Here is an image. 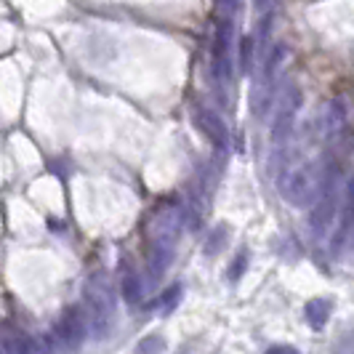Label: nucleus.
I'll return each instance as SVG.
<instances>
[{"instance_id": "obj_1", "label": "nucleus", "mask_w": 354, "mask_h": 354, "mask_svg": "<svg viewBox=\"0 0 354 354\" xmlns=\"http://www.w3.org/2000/svg\"><path fill=\"white\" fill-rule=\"evenodd\" d=\"M285 59V46H269V53L264 59V67L259 72L256 88L250 91V109L256 118H264L266 112L272 109V99H274V86H277V75H280V64Z\"/></svg>"}, {"instance_id": "obj_2", "label": "nucleus", "mask_w": 354, "mask_h": 354, "mask_svg": "<svg viewBox=\"0 0 354 354\" xmlns=\"http://www.w3.org/2000/svg\"><path fill=\"white\" fill-rule=\"evenodd\" d=\"M184 227V208L176 203L162 205L147 224L149 248H176V240Z\"/></svg>"}, {"instance_id": "obj_3", "label": "nucleus", "mask_w": 354, "mask_h": 354, "mask_svg": "<svg viewBox=\"0 0 354 354\" xmlns=\"http://www.w3.org/2000/svg\"><path fill=\"white\" fill-rule=\"evenodd\" d=\"M277 187H280V195L288 205H296L304 208L315 200V189H317V176H315V168L312 165H299V168H288L277 178Z\"/></svg>"}, {"instance_id": "obj_4", "label": "nucleus", "mask_w": 354, "mask_h": 354, "mask_svg": "<svg viewBox=\"0 0 354 354\" xmlns=\"http://www.w3.org/2000/svg\"><path fill=\"white\" fill-rule=\"evenodd\" d=\"M301 104H304L301 88H299L296 83H290V86L283 91L280 104L274 109V120H272V131H269L272 144L280 147V144H285V139L293 133V123H296V115H299Z\"/></svg>"}, {"instance_id": "obj_5", "label": "nucleus", "mask_w": 354, "mask_h": 354, "mask_svg": "<svg viewBox=\"0 0 354 354\" xmlns=\"http://www.w3.org/2000/svg\"><path fill=\"white\" fill-rule=\"evenodd\" d=\"M86 299L91 304V312H93V322H96V330L104 333L109 328V319L115 315V290L106 280V274L96 272L88 280L86 288Z\"/></svg>"}, {"instance_id": "obj_6", "label": "nucleus", "mask_w": 354, "mask_h": 354, "mask_svg": "<svg viewBox=\"0 0 354 354\" xmlns=\"http://www.w3.org/2000/svg\"><path fill=\"white\" fill-rule=\"evenodd\" d=\"M336 203H338L336 171L328 168L322 181H319V195L315 200V211H312V234L315 237H322L328 232V227L333 224V218H336Z\"/></svg>"}, {"instance_id": "obj_7", "label": "nucleus", "mask_w": 354, "mask_h": 354, "mask_svg": "<svg viewBox=\"0 0 354 354\" xmlns=\"http://www.w3.org/2000/svg\"><path fill=\"white\" fill-rule=\"evenodd\" d=\"M192 118H195L197 128L208 136V142H211L218 152H227V147H230V131H227L224 120H221L213 109H205V106H195V109H192Z\"/></svg>"}, {"instance_id": "obj_8", "label": "nucleus", "mask_w": 354, "mask_h": 354, "mask_svg": "<svg viewBox=\"0 0 354 354\" xmlns=\"http://www.w3.org/2000/svg\"><path fill=\"white\" fill-rule=\"evenodd\" d=\"M56 338L67 349H77L83 344V338H86V319H83V312L77 306L64 309V315L56 322Z\"/></svg>"}, {"instance_id": "obj_9", "label": "nucleus", "mask_w": 354, "mask_h": 354, "mask_svg": "<svg viewBox=\"0 0 354 354\" xmlns=\"http://www.w3.org/2000/svg\"><path fill=\"white\" fill-rule=\"evenodd\" d=\"M352 232H354V178L346 184V192H344L341 221H338V230H336V234H333V253H341L344 243L349 240Z\"/></svg>"}, {"instance_id": "obj_10", "label": "nucleus", "mask_w": 354, "mask_h": 354, "mask_svg": "<svg viewBox=\"0 0 354 354\" xmlns=\"http://www.w3.org/2000/svg\"><path fill=\"white\" fill-rule=\"evenodd\" d=\"M346 118H349V109H346V102L336 96V99H330L328 106H325V115H322V123H325V133L328 136H336L344 131V125H346Z\"/></svg>"}, {"instance_id": "obj_11", "label": "nucleus", "mask_w": 354, "mask_h": 354, "mask_svg": "<svg viewBox=\"0 0 354 354\" xmlns=\"http://www.w3.org/2000/svg\"><path fill=\"white\" fill-rule=\"evenodd\" d=\"M174 259V248H149V256H147V277L149 283H158L162 277V272L168 269Z\"/></svg>"}, {"instance_id": "obj_12", "label": "nucleus", "mask_w": 354, "mask_h": 354, "mask_svg": "<svg viewBox=\"0 0 354 354\" xmlns=\"http://www.w3.org/2000/svg\"><path fill=\"white\" fill-rule=\"evenodd\" d=\"M306 322L315 328V330H325L328 319H330V301L328 299H312L306 304Z\"/></svg>"}, {"instance_id": "obj_13", "label": "nucleus", "mask_w": 354, "mask_h": 354, "mask_svg": "<svg viewBox=\"0 0 354 354\" xmlns=\"http://www.w3.org/2000/svg\"><path fill=\"white\" fill-rule=\"evenodd\" d=\"M6 352L8 354H37V344L24 333H6Z\"/></svg>"}, {"instance_id": "obj_14", "label": "nucleus", "mask_w": 354, "mask_h": 354, "mask_svg": "<svg viewBox=\"0 0 354 354\" xmlns=\"http://www.w3.org/2000/svg\"><path fill=\"white\" fill-rule=\"evenodd\" d=\"M120 293H123L125 304H139V301H142L144 288H142V283H139V277H136L131 269H125L123 280H120Z\"/></svg>"}, {"instance_id": "obj_15", "label": "nucleus", "mask_w": 354, "mask_h": 354, "mask_svg": "<svg viewBox=\"0 0 354 354\" xmlns=\"http://www.w3.org/2000/svg\"><path fill=\"white\" fill-rule=\"evenodd\" d=\"M227 240H230V232L224 224H218V227H213L208 232V240H205V256H218L221 248L227 245Z\"/></svg>"}, {"instance_id": "obj_16", "label": "nucleus", "mask_w": 354, "mask_h": 354, "mask_svg": "<svg viewBox=\"0 0 354 354\" xmlns=\"http://www.w3.org/2000/svg\"><path fill=\"white\" fill-rule=\"evenodd\" d=\"M178 301H181V285H171V288H165V293L158 299L155 309H158L160 315H171L178 306Z\"/></svg>"}, {"instance_id": "obj_17", "label": "nucleus", "mask_w": 354, "mask_h": 354, "mask_svg": "<svg viewBox=\"0 0 354 354\" xmlns=\"http://www.w3.org/2000/svg\"><path fill=\"white\" fill-rule=\"evenodd\" d=\"M253 53H256V37L245 35L240 40V72H243V75H250Z\"/></svg>"}, {"instance_id": "obj_18", "label": "nucleus", "mask_w": 354, "mask_h": 354, "mask_svg": "<svg viewBox=\"0 0 354 354\" xmlns=\"http://www.w3.org/2000/svg\"><path fill=\"white\" fill-rule=\"evenodd\" d=\"M168 346H165V338L162 336H144L139 344H136V354H165Z\"/></svg>"}, {"instance_id": "obj_19", "label": "nucleus", "mask_w": 354, "mask_h": 354, "mask_svg": "<svg viewBox=\"0 0 354 354\" xmlns=\"http://www.w3.org/2000/svg\"><path fill=\"white\" fill-rule=\"evenodd\" d=\"M245 266H248V253H245V250H240V253L234 256V261H232L230 272H227V277H230L232 283H237V280L243 277V272H245Z\"/></svg>"}, {"instance_id": "obj_20", "label": "nucleus", "mask_w": 354, "mask_h": 354, "mask_svg": "<svg viewBox=\"0 0 354 354\" xmlns=\"http://www.w3.org/2000/svg\"><path fill=\"white\" fill-rule=\"evenodd\" d=\"M264 354H301L296 346H290V344H272Z\"/></svg>"}, {"instance_id": "obj_21", "label": "nucleus", "mask_w": 354, "mask_h": 354, "mask_svg": "<svg viewBox=\"0 0 354 354\" xmlns=\"http://www.w3.org/2000/svg\"><path fill=\"white\" fill-rule=\"evenodd\" d=\"M269 6H272V0H256V8H259V11H266Z\"/></svg>"}]
</instances>
